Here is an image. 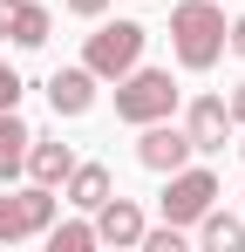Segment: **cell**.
I'll list each match as a JSON object with an SVG mask.
<instances>
[{
  "label": "cell",
  "instance_id": "cell-12",
  "mask_svg": "<svg viewBox=\"0 0 245 252\" xmlns=\"http://www.w3.org/2000/svg\"><path fill=\"white\" fill-rule=\"evenodd\" d=\"M191 232H198V246H204V252H239V246H245V218H232V211H218V205L204 211Z\"/></svg>",
  "mask_w": 245,
  "mask_h": 252
},
{
  "label": "cell",
  "instance_id": "cell-14",
  "mask_svg": "<svg viewBox=\"0 0 245 252\" xmlns=\"http://www.w3.org/2000/svg\"><path fill=\"white\" fill-rule=\"evenodd\" d=\"M28 136H34V129L21 123L14 109H0V184H7L21 164H28Z\"/></svg>",
  "mask_w": 245,
  "mask_h": 252
},
{
  "label": "cell",
  "instance_id": "cell-6",
  "mask_svg": "<svg viewBox=\"0 0 245 252\" xmlns=\"http://www.w3.org/2000/svg\"><path fill=\"white\" fill-rule=\"evenodd\" d=\"M191 157H198V150H191V136L170 123V116H163V123H143V143H136V164H143V170L170 177V170L191 164Z\"/></svg>",
  "mask_w": 245,
  "mask_h": 252
},
{
  "label": "cell",
  "instance_id": "cell-2",
  "mask_svg": "<svg viewBox=\"0 0 245 252\" xmlns=\"http://www.w3.org/2000/svg\"><path fill=\"white\" fill-rule=\"evenodd\" d=\"M116 116L122 123H163V116H177V82H170V68H129V75H116Z\"/></svg>",
  "mask_w": 245,
  "mask_h": 252
},
{
  "label": "cell",
  "instance_id": "cell-18",
  "mask_svg": "<svg viewBox=\"0 0 245 252\" xmlns=\"http://www.w3.org/2000/svg\"><path fill=\"white\" fill-rule=\"evenodd\" d=\"M61 7H68V14H82V21H95V14H102L109 0H61Z\"/></svg>",
  "mask_w": 245,
  "mask_h": 252
},
{
  "label": "cell",
  "instance_id": "cell-5",
  "mask_svg": "<svg viewBox=\"0 0 245 252\" xmlns=\"http://www.w3.org/2000/svg\"><path fill=\"white\" fill-rule=\"evenodd\" d=\"M55 225V191L48 184H28V191H0V239H41Z\"/></svg>",
  "mask_w": 245,
  "mask_h": 252
},
{
  "label": "cell",
  "instance_id": "cell-22",
  "mask_svg": "<svg viewBox=\"0 0 245 252\" xmlns=\"http://www.w3.org/2000/svg\"><path fill=\"white\" fill-rule=\"evenodd\" d=\"M239 157H245V143H239Z\"/></svg>",
  "mask_w": 245,
  "mask_h": 252
},
{
  "label": "cell",
  "instance_id": "cell-7",
  "mask_svg": "<svg viewBox=\"0 0 245 252\" xmlns=\"http://www.w3.org/2000/svg\"><path fill=\"white\" fill-rule=\"evenodd\" d=\"M89 225H95V246H136V239H143V211L129 205V198H116V191L95 205Z\"/></svg>",
  "mask_w": 245,
  "mask_h": 252
},
{
  "label": "cell",
  "instance_id": "cell-1",
  "mask_svg": "<svg viewBox=\"0 0 245 252\" xmlns=\"http://www.w3.org/2000/svg\"><path fill=\"white\" fill-rule=\"evenodd\" d=\"M170 48H177V62L184 68H218V55H225V7L218 0H177L170 7Z\"/></svg>",
  "mask_w": 245,
  "mask_h": 252
},
{
  "label": "cell",
  "instance_id": "cell-19",
  "mask_svg": "<svg viewBox=\"0 0 245 252\" xmlns=\"http://www.w3.org/2000/svg\"><path fill=\"white\" fill-rule=\"evenodd\" d=\"M225 48H232V55H245V14L232 21V28H225Z\"/></svg>",
  "mask_w": 245,
  "mask_h": 252
},
{
  "label": "cell",
  "instance_id": "cell-20",
  "mask_svg": "<svg viewBox=\"0 0 245 252\" xmlns=\"http://www.w3.org/2000/svg\"><path fill=\"white\" fill-rule=\"evenodd\" d=\"M225 109H232V123H245V82L232 89V102H225Z\"/></svg>",
  "mask_w": 245,
  "mask_h": 252
},
{
  "label": "cell",
  "instance_id": "cell-10",
  "mask_svg": "<svg viewBox=\"0 0 245 252\" xmlns=\"http://www.w3.org/2000/svg\"><path fill=\"white\" fill-rule=\"evenodd\" d=\"M109 191H116V177H109V164H82V157H75V170L61 177V198H68L75 211H95L102 198H109Z\"/></svg>",
  "mask_w": 245,
  "mask_h": 252
},
{
  "label": "cell",
  "instance_id": "cell-8",
  "mask_svg": "<svg viewBox=\"0 0 245 252\" xmlns=\"http://www.w3.org/2000/svg\"><path fill=\"white\" fill-rule=\"evenodd\" d=\"M225 129H232V109H225V95H198L191 102V116H184V136H191V150H225Z\"/></svg>",
  "mask_w": 245,
  "mask_h": 252
},
{
  "label": "cell",
  "instance_id": "cell-4",
  "mask_svg": "<svg viewBox=\"0 0 245 252\" xmlns=\"http://www.w3.org/2000/svg\"><path fill=\"white\" fill-rule=\"evenodd\" d=\"M211 205H218V177H211L204 164H177L170 170V184H163V225L191 232Z\"/></svg>",
  "mask_w": 245,
  "mask_h": 252
},
{
  "label": "cell",
  "instance_id": "cell-21",
  "mask_svg": "<svg viewBox=\"0 0 245 252\" xmlns=\"http://www.w3.org/2000/svg\"><path fill=\"white\" fill-rule=\"evenodd\" d=\"M7 21H14V0H0V41H7Z\"/></svg>",
  "mask_w": 245,
  "mask_h": 252
},
{
  "label": "cell",
  "instance_id": "cell-17",
  "mask_svg": "<svg viewBox=\"0 0 245 252\" xmlns=\"http://www.w3.org/2000/svg\"><path fill=\"white\" fill-rule=\"evenodd\" d=\"M14 102H21V75L0 62V109H14Z\"/></svg>",
  "mask_w": 245,
  "mask_h": 252
},
{
  "label": "cell",
  "instance_id": "cell-3",
  "mask_svg": "<svg viewBox=\"0 0 245 252\" xmlns=\"http://www.w3.org/2000/svg\"><path fill=\"white\" fill-rule=\"evenodd\" d=\"M136 62H143V28H136V21H109V28H95L89 48H82V68H89L95 82H116Z\"/></svg>",
  "mask_w": 245,
  "mask_h": 252
},
{
  "label": "cell",
  "instance_id": "cell-11",
  "mask_svg": "<svg viewBox=\"0 0 245 252\" xmlns=\"http://www.w3.org/2000/svg\"><path fill=\"white\" fill-rule=\"evenodd\" d=\"M21 170H28L34 184H48V191H55V184L75 170V150H68V143H48V136H28V164H21Z\"/></svg>",
  "mask_w": 245,
  "mask_h": 252
},
{
  "label": "cell",
  "instance_id": "cell-15",
  "mask_svg": "<svg viewBox=\"0 0 245 252\" xmlns=\"http://www.w3.org/2000/svg\"><path fill=\"white\" fill-rule=\"evenodd\" d=\"M48 246H55V252H89V246H95V225H89V218H68V225H48Z\"/></svg>",
  "mask_w": 245,
  "mask_h": 252
},
{
  "label": "cell",
  "instance_id": "cell-13",
  "mask_svg": "<svg viewBox=\"0 0 245 252\" xmlns=\"http://www.w3.org/2000/svg\"><path fill=\"white\" fill-rule=\"evenodd\" d=\"M48 28H55V21H48L41 0H14V21H7V41H14V48H41Z\"/></svg>",
  "mask_w": 245,
  "mask_h": 252
},
{
  "label": "cell",
  "instance_id": "cell-16",
  "mask_svg": "<svg viewBox=\"0 0 245 252\" xmlns=\"http://www.w3.org/2000/svg\"><path fill=\"white\" fill-rule=\"evenodd\" d=\"M136 246H143V252H184V232H177V225H163V232L143 225V239H136Z\"/></svg>",
  "mask_w": 245,
  "mask_h": 252
},
{
  "label": "cell",
  "instance_id": "cell-9",
  "mask_svg": "<svg viewBox=\"0 0 245 252\" xmlns=\"http://www.w3.org/2000/svg\"><path fill=\"white\" fill-rule=\"evenodd\" d=\"M48 102H55V116H89L95 109V75L89 68H55L48 75Z\"/></svg>",
  "mask_w": 245,
  "mask_h": 252
}]
</instances>
